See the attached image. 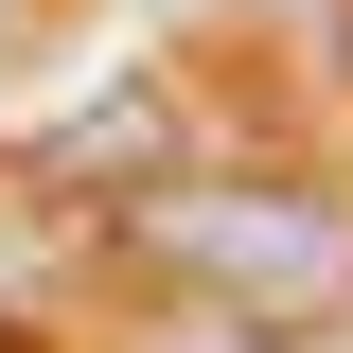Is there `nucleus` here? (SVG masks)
Listing matches in <instances>:
<instances>
[{
	"instance_id": "f257e3e1",
	"label": "nucleus",
	"mask_w": 353,
	"mask_h": 353,
	"mask_svg": "<svg viewBox=\"0 0 353 353\" xmlns=\"http://www.w3.org/2000/svg\"><path fill=\"white\" fill-rule=\"evenodd\" d=\"M124 248L159 283H212V301H265V318H318L353 283V212L301 194V176H159L124 212Z\"/></svg>"
},
{
	"instance_id": "f03ea898",
	"label": "nucleus",
	"mask_w": 353,
	"mask_h": 353,
	"mask_svg": "<svg viewBox=\"0 0 353 353\" xmlns=\"http://www.w3.org/2000/svg\"><path fill=\"white\" fill-rule=\"evenodd\" d=\"M0 18H18V0H0Z\"/></svg>"
}]
</instances>
